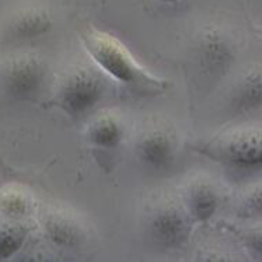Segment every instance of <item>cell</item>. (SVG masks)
I'll return each instance as SVG.
<instances>
[{
  "label": "cell",
  "mask_w": 262,
  "mask_h": 262,
  "mask_svg": "<svg viewBox=\"0 0 262 262\" xmlns=\"http://www.w3.org/2000/svg\"><path fill=\"white\" fill-rule=\"evenodd\" d=\"M87 52L100 69L123 84L139 89L160 87V81L143 69L125 45L107 32L90 30L84 34Z\"/></svg>",
  "instance_id": "cell-1"
},
{
  "label": "cell",
  "mask_w": 262,
  "mask_h": 262,
  "mask_svg": "<svg viewBox=\"0 0 262 262\" xmlns=\"http://www.w3.org/2000/svg\"><path fill=\"white\" fill-rule=\"evenodd\" d=\"M198 150L213 161L238 171H262V128L227 129L205 142Z\"/></svg>",
  "instance_id": "cell-2"
},
{
  "label": "cell",
  "mask_w": 262,
  "mask_h": 262,
  "mask_svg": "<svg viewBox=\"0 0 262 262\" xmlns=\"http://www.w3.org/2000/svg\"><path fill=\"white\" fill-rule=\"evenodd\" d=\"M105 90V80L96 69L79 64L68 70L59 81L56 102L64 113L80 117L101 101Z\"/></svg>",
  "instance_id": "cell-3"
},
{
  "label": "cell",
  "mask_w": 262,
  "mask_h": 262,
  "mask_svg": "<svg viewBox=\"0 0 262 262\" xmlns=\"http://www.w3.org/2000/svg\"><path fill=\"white\" fill-rule=\"evenodd\" d=\"M147 230L151 240L161 248L182 246L191 233V216L174 202L163 204L150 214Z\"/></svg>",
  "instance_id": "cell-4"
},
{
  "label": "cell",
  "mask_w": 262,
  "mask_h": 262,
  "mask_svg": "<svg viewBox=\"0 0 262 262\" xmlns=\"http://www.w3.org/2000/svg\"><path fill=\"white\" fill-rule=\"evenodd\" d=\"M177 140L170 128L151 125L146 128L136 142V153L146 166L163 170L176 159Z\"/></svg>",
  "instance_id": "cell-5"
},
{
  "label": "cell",
  "mask_w": 262,
  "mask_h": 262,
  "mask_svg": "<svg viewBox=\"0 0 262 262\" xmlns=\"http://www.w3.org/2000/svg\"><path fill=\"white\" fill-rule=\"evenodd\" d=\"M6 89L16 98H31L45 81V68L34 58L17 59L5 76Z\"/></svg>",
  "instance_id": "cell-6"
},
{
  "label": "cell",
  "mask_w": 262,
  "mask_h": 262,
  "mask_svg": "<svg viewBox=\"0 0 262 262\" xmlns=\"http://www.w3.org/2000/svg\"><path fill=\"white\" fill-rule=\"evenodd\" d=\"M43 227L49 240L62 248H76L86 241L87 233L84 226L75 214L64 209H51L45 214Z\"/></svg>",
  "instance_id": "cell-7"
},
{
  "label": "cell",
  "mask_w": 262,
  "mask_h": 262,
  "mask_svg": "<svg viewBox=\"0 0 262 262\" xmlns=\"http://www.w3.org/2000/svg\"><path fill=\"white\" fill-rule=\"evenodd\" d=\"M185 204V209L192 219L205 222L210 219L219 208V193L209 182H193L188 188Z\"/></svg>",
  "instance_id": "cell-8"
},
{
  "label": "cell",
  "mask_w": 262,
  "mask_h": 262,
  "mask_svg": "<svg viewBox=\"0 0 262 262\" xmlns=\"http://www.w3.org/2000/svg\"><path fill=\"white\" fill-rule=\"evenodd\" d=\"M52 27V17L43 7L32 6L21 10L11 21V30L18 38L30 39L48 32Z\"/></svg>",
  "instance_id": "cell-9"
},
{
  "label": "cell",
  "mask_w": 262,
  "mask_h": 262,
  "mask_svg": "<svg viewBox=\"0 0 262 262\" xmlns=\"http://www.w3.org/2000/svg\"><path fill=\"white\" fill-rule=\"evenodd\" d=\"M233 107L237 113H250L262 107V69L248 72L235 90Z\"/></svg>",
  "instance_id": "cell-10"
},
{
  "label": "cell",
  "mask_w": 262,
  "mask_h": 262,
  "mask_svg": "<svg viewBox=\"0 0 262 262\" xmlns=\"http://www.w3.org/2000/svg\"><path fill=\"white\" fill-rule=\"evenodd\" d=\"M87 135L94 146L102 149H114L122 140L123 129L117 118L113 115H102L91 123Z\"/></svg>",
  "instance_id": "cell-11"
},
{
  "label": "cell",
  "mask_w": 262,
  "mask_h": 262,
  "mask_svg": "<svg viewBox=\"0 0 262 262\" xmlns=\"http://www.w3.org/2000/svg\"><path fill=\"white\" fill-rule=\"evenodd\" d=\"M202 58L210 70L223 69L231 59L230 47L217 32H209L202 41Z\"/></svg>",
  "instance_id": "cell-12"
},
{
  "label": "cell",
  "mask_w": 262,
  "mask_h": 262,
  "mask_svg": "<svg viewBox=\"0 0 262 262\" xmlns=\"http://www.w3.org/2000/svg\"><path fill=\"white\" fill-rule=\"evenodd\" d=\"M27 230L17 222H0V259L10 258L21 248Z\"/></svg>",
  "instance_id": "cell-13"
},
{
  "label": "cell",
  "mask_w": 262,
  "mask_h": 262,
  "mask_svg": "<svg viewBox=\"0 0 262 262\" xmlns=\"http://www.w3.org/2000/svg\"><path fill=\"white\" fill-rule=\"evenodd\" d=\"M238 213L246 219H262V185L247 193L241 202Z\"/></svg>",
  "instance_id": "cell-14"
},
{
  "label": "cell",
  "mask_w": 262,
  "mask_h": 262,
  "mask_svg": "<svg viewBox=\"0 0 262 262\" xmlns=\"http://www.w3.org/2000/svg\"><path fill=\"white\" fill-rule=\"evenodd\" d=\"M247 246L251 248L252 251L262 257V227L261 229H255V230L248 231L244 235Z\"/></svg>",
  "instance_id": "cell-15"
},
{
  "label": "cell",
  "mask_w": 262,
  "mask_h": 262,
  "mask_svg": "<svg viewBox=\"0 0 262 262\" xmlns=\"http://www.w3.org/2000/svg\"><path fill=\"white\" fill-rule=\"evenodd\" d=\"M161 3H176L178 0H160Z\"/></svg>",
  "instance_id": "cell-16"
}]
</instances>
